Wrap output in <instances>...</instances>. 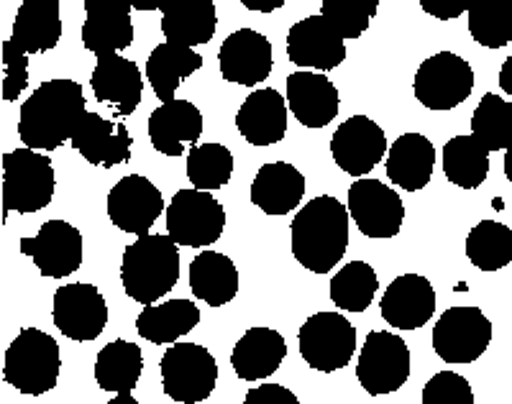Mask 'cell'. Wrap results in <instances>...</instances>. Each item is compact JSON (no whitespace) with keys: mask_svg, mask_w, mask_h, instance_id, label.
I'll use <instances>...</instances> for the list:
<instances>
[{"mask_svg":"<svg viewBox=\"0 0 512 404\" xmlns=\"http://www.w3.org/2000/svg\"><path fill=\"white\" fill-rule=\"evenodd\" d=\"M85 95L75 80H47L18 113V136L31 151H54L72 141L85 118Z\"/></svg>","mask_w":512,"mask_h":404,"instance_id":"obj_1","label":"cell"},{"mask_svg":"<svg viewBox=\"0 0 512 404\" xmlns=\"http://www.w3.org/2000/svg\"><path fill=\"white\" fill-rule=\"evenodd\" d=\"M349 208L320 195L292 218V256L313 274H328L349 249Z\"/></svg>","mask_w":512,"mask_h":404,"instance_id":"obj_2","label":"cell"},{"mask_svg":"<svg viewBox=\"0 0 512 404\" xmlns=\"http://www.w3.org/2000/svg\"><path fill=\"white\" fill-rule=\"evenodd\" d=\"M180 279V251L175 238L149 233L126 246L121 261V282L126 295L144 307L154 305L175 289Z\"/></svg>","mask_w":512,"mask_h":404,"instance_id":"obj_3","label":"cell"},{"mask_svg":"<svg viewBox=\"0 0 512 404\" xmlns=\"http://www.w3.org/2000/svg\"><path fill=\"white\" fill-rule=\"evenodd\" d=\"M59 369V346L52 335L39 328H24L11 341L3 361V379L16 392L41 397L57 387Z\"/></svg>","mask_w":512,"mask_h":404,"instance_id":"obj_4","label":"cell"},{"mask_svg":"<svg viewBox=\"0 0 512 404\" xmlns=\"http://www.w3.org/2000/svg\"><path fill=\"white\" fill-rule=\"evenodd\" d=\"M54 167L52 159L39 151L13 149L3 154V223L13 213L29 215L52 202Z\"/></svg>","mask_w":512,"mask_h":404,"instance_id":"obj_5","label":"cell"},{"mask_svg":"<svg viewBox=\"0 0 512 404\" xmlns=\"http://www.w3.org/2000/svg\"><path fill=\"white\" fill-rule=\"evenodd\" d=\"M162 387L169 399L180 404L205 402L218 381V364L213 353L198 343H175L162 356Z\"/></svg>","mask_w":512,"mask_h":404,"instance_id":"obj_6","label":"cell"},{"mask_svg":"<svg viewBox=\"0 0 512 404\" xmlns=\"http://www.w3.org/2000/svg\"><path fill=\"white\" fill-rule=\"evenodd\" d=\"M356 379L372 397L392 394L410 379V348L390 330H372L361 346Z\"/></svg>","mask_w":512,"mask_h":404,"instance_id":"obj_7","label":"cell"},{"mask_svg":"<svg viewBox=\"0 0 512 404\" xmlns=\"http://www.w3.org/2000/svg\"><path fill=\"white\" fill-rule=\"evenodd\" d=\"M226 228V210L210 192L180 190L167 208V236L177 246L205 249Z\"/></svg>","mask_w":512,"mask_h":404,"instance_id":"obj_8","label":"cell"},{"mask_svg":"<svg viewBox=\"0 0 512 404\" xmlns=\"http://www.w3.org/2000/svg\"><path fill=\"white\" fill-rule=\"evenodd\" d=\"M300 353L305 364L323 374L346 369L356 353V328L341 312H318L300 328Z\"/></svg>","mask_w":512,"mask_h":404,"instance_id":"obj_9","label":"cell"},{"mask_svg":"<svg viewBox=\"0 0 512 404\" xmlns=\"http://www.w3.org/2000/svg\"><path fill=\"white\" fill-rule=\"evenodd\" d=\"M474 90L472 64L454 52H441L425 59L415 72L413 93L425 108L454 110Z\"/></svg>","mask_w":512,"mask_h":404,"instance_id":"obj_10","label":"cell"},{"mask_svg":"<svg viewBox=\"0 0 512 404\" xmlns=\"http://www.w3.org/2000/svg\"><path fill=\"white\" fill-rule=\"evenodd\" d=\"M489 343L492 323L479 307H451L433 328V351L446 364H474Z\"/></svg>","mask_w":512,"mask_h":404,"instance_id":"obj_11","label":"cell"},{"mask_svg":"<svg viewBox=\"0 0 512 404\" xmlns=\"http://www.w3.org/2000/svg\"><path fill=\"white\" fill-rule=\"evenodd\" d=\"M349 215L367 238H392L405 220L402 197L379 179H356L349 187Z\"/></svg>","mask_w":512,"mask_h":404,"instance_id":"obj_12","label":"cell"},{"mask_svg":"<svg viewBox=\"0 0 512 404\" xmlns=\"http://www.w3.org/2000/svg\"><path fill=\"white\" fill-rule=\"evenodd\" d=\"M54 325L70 341H95L108 325V305L95 284H64L54 292Z\"/></svg>","mask_w":512,"mask_h":404,"instance_id":"obj_13","label":"cell"},{"mask_svg":"<svg viewBox=\"0 0 512 404\" xmlns=\"http://www.w3.org/2000/svg\"><path fill=\"white\" fill-rule=\"evenodd\" d=\"M21 254L34 261L41 277H70L82 266V233L67 220H47L34 238H21Z\"/></svg>","mask_w":512,"mask_h":404,"instance_id":"obj_14","label":"cell"},{"mask_svg":"<svg viewBox=\"0 0 512 404\" xmlns=\"http://www.w3.org/2000/svg\"><path fill=\"white\" fill-rule=\"evenodd\" d=\"M162 210V192L141 174H128L108 192V218L113 226L131 236H149Z\"/></svg>","mask_w":512,"mask_h":404,"instance_id":"obj_15","label":"cell"},{"mask_svg":"<svg viewBox=\"0 0 512 404\" xmlns=\"http://www.w3.org/2000/svg\"><path fill=\"white\" fill-rule=\"evenodd\" d=\"M331 156L346 174L364 179L387 156V136L372 118L351 116L331 136Z\"/></svg>","mask_w":512,"mask_h":404,"instance_id":"obj_16","label":"cell"},{"mask_svg":"<svg viewBox=\"0 0 512 404\" xmlns=\"http://www.w3.org/2000/svg\"><path fill=\"white\" fill-rule=\"evenodd\" d=\"M287 57L305 70L331 72L346 59V47L326 18L308 16L297 21L287 34Z\"/></svg>","mask_w":512,"mask_h":404,"instance_id":"obj_17","label":"cell"},{"mask_svg":"<svg viewBox=\"0 0 512 404\" xmlns=\"http://www.w3.org/2000/svg\"><path fill=\"white\" fill-rule=\"evenodd\" d=\"M379 312L397 330L423 328L436 312V289L420 274H402L384 289Z\"/></svg>","mask_w":512,"mask_h":404,"instance_id":"obj_18","label":"cell"},{"mask_svg":"<svg viewBox=\"0 0 512 404\" xmlns=\"http://www.w3.org/2000/svg\"><path fill=\"white\" fill-rule=\"evenodd\" d=\"M218 64L226 82L256 87L272 75V44L267 36L256 34L254 29H239L223 41Z\"/></svg>","mask_w":512,"mask_h":404,"instance_id":"obj_19","label":"cell"},{"mask_svg":"<svg viewBox=\"0 0 512 404\" xmlns=\"http://www.w3.org/2000/svg\"><path fill=\"white\" fill-rule=\"evenodd\" d=\"M287 105L305 128H326L338 116L341 95L326 75L300 70L287 77Z\"/></svg>","mask_w":512,"mask_h":404,"instance_id":"obj_20","label":"cell"},{"mask_svg":"<svg viewBox=\"0 0 512 404\" xmlns=\"http://www.w3.org/2000/svg\"><path fill=\"white\" fill-rule=\"evenodd\" d=\"M85 24H82V44L95 57H113L121 49L131 47L134 24H131V6L128 3H85Z\"/></svg>","mask_w":512,"mask_h":404,"instance_id":"obj_21","label":"cell"},{"mask_svg":"<svg viewBox=\"0 0 512 404\" xmlns=\"http://www.w3.org/2000/svg\"><path fill=\"white\" fill-rule=\"evenodd\" d=\"M93 95L100 103L116 108L121 118L131 116L141 103V93H144V80L136 67V62L113 54V57H100L95 64L93 77Z\"/></svg>","mask_w":512,"mask_h":404,"instance_id":"obj_22","label":"cell"},{"mask_svg":"<svg viewBox=\"0 0 512 404\" xmlns=\"http://www.w3.org/2000/svg\"><path fill=\"white\" fill-rule=\"evenodd\" d=\"M72 146L82 159L95 167L113 169L131 159V136L123 123H113L98 113H85L80 128L72 136Z\"/></svg>","mask_w":512,"mask_h":404,"instance_id":"obj_23","label":"cell"},{"mask_svg":"<svg viewBox=\"0 0 512 404\" xmlns=\"http://www.w3.org/2000/svg\"><path fill=\"white\" fill-rule=\"evenodd\" d=\"M236 128L251 146L280 144L287 133V100L274 87L254 90L236 113Z\"/></svg>","mask_w":512,"mask_h":404,"instance_id":"obj_24","label":"cell"},{"mask_svg":"<svg viewBox=\"0 0 512 404\" xmlns=\"http://www.w3.org/2000/svg\"><path fill=\"white\" fill-rule=\"evenodd\" d=\"M203 136V113L190 100L159 105L149 116V141L164 156H182L187 144H198Z\"/></svg>","mask_w":512,"mask_h":404,"instance_id":"obj_25","label":"cell"},{"mask_svg":"<svg viewBox=\"0 0 512 404\" xmlns=\"http://www.w3.org/2000/svg\"><path fill=\"white\" fill-rule=\"evenodd\" d=\"M384 167L392 185L400 190H423L431 182L433 167H436V146L420 133H405L390 146Z\"/></svg>","mask_w":512,"mask_h":404,"instance_id":"obj_26","label":"cell"},{"mask_svg":"<svg viewBox=\"0 0 512 404\" xmlns=\"http://www.w3.org/2000/svg\"><path fill=\"white\" fill-rule=\"evenodd\" d=\"M287 356V343L277 330L251 328L236 341L231 353V366L236 376L244 381L269 379L280 369Z\"/></svg>","mask_w":512,"mask_h":404,"instance_id":"obj_27","label":"cell"},{"mask_svg":"<svg viewBox=\"0 0 512 404\" xmlns=\"http://www.w3.org/2000/svg\"><path fill=\"white\" fill-rule=\"evenodd\" d=\"M305 195V177L287 162H269L251 182V202L267 215H287Z\"/></svg>","mask_w":512,"mask_h":404,"instance_id":"obj_28","label":"cell"},{"mask_svg":"<svg viewBox=\"0 0 512 404\" xmlns=\"http://www.w3.org/2000/svg\"><path fill=\"white\" fill-rule=\"evenodd\" d=\"M11 39L26 54L52 52L62 39V18L57 0H26L13 21Z\"/></svg>","mask_w":512,"mask_h":404,"instance_id":"obj_29","label":"cell"},{"mask_svg":"<svg viewBox=\"0 0 512 404\" xmlns=\"http://www.w3.org/2000/svg\"><path fill=\"white\" fill-rule=\"evenodd\" d=\"M200 323V310L192 300H167L162 305H149L139 312L136 330L144 341L154 346H175L182 335Z\"/></svg>","mask_w":512,"mask_h":404,"instance_id":"obj_30","label":"cell"},{"mask_svg":"<svg viewBox=\"0 0 512 404\" xmlns=\"http://www.w3.org/2000/svg\"><path fill=\"white\" fill-rule=\"evenodd\" d=\"M192 295L210 307H223L239 292V269L218 251H203L190 264Z\"/></svg>","mask_w":512,"mask_h":404,"instance_id":"obj_31","label":"cell"},{"mask_svg":"<svg viewBox=\"0 0 512 404\" xmlns=\"http://www.w3.org/2000/svg\"><path fill=\"white\" fill-rule=\"evenodd\" d=\"M200 67H203V57L195 54V49L177 47V44L164 41V44L154 47V52L146 59V77H149L154 95L162 100V105H167L177 100L175 93L182 80L195 75Z\"/></svg>","mask_w":512,"mask_h":404,"instance_id":"obj_32","label":"cell"},{"mask_svg":"<svg viewBox=\"0 0 512 404\" xmlns=\"http://www.w3.org/2000/svg\"><path fill=\"white\" fill-rule=\"evenodd\" d=\"M144 371V353L131 341H111L95 358V381L103 392L131 394Z\"/></svg>","mask_w":512,"mask_h":404,"instance_id":"obj_33","label":"cell"},{"mask_svg":"<svg viewBox=\"0 0 512 404\" xmlns=\"http://www.w3.org/2000/svg\"><path fill=\"white\" fill-rule=\"evenodd\" d=\"M218 13L213 3H185L162 8V34L169 44L192 49L208 44L216 34Z\"/></svg>","mask_w":512,"mask_h":404,"instance_id":"obj_34","label":"cell"},{"mask_svg":"<svg viewBox=\"0 0 512 404\" xmlns=\"http://www.w3.org/2000/svg\"><path fill=\"white\" fill-rule=\"evenodd\" d=\"M443 174L461 190H477L489 174V151L477 136H454L441 151Z\"/></svg>","mask_w":512,"mask_h":404,"instance_id":"obj_35","label":"cell"},{"mask_svg":"<svg viewBox=\"0 0 512 404\" xmlns=\"http://www.w3.org/2000/svg\"><path fill=\"white\" fill-rule=\"evenodd\" d=\"M466 256L482 272H500L512 261V231L497 220H482L466 236Z\"/></svg>","mask_w":512,"mask_h":404,"instance_id":"obj_36","label":"cell"},{"mask_svg":"<svg viewBox=\"0 0 512 404\" xmlns=\"http://www.w3.org/2000/svg\"><path fill=\"white\" fill-rule=\"evenodd\" d=\"M379 289L377 272L367 261H351L331 279V302L338 310L364 312L374 302Z\"/></svg>","mask_w":512,"mask_h":404,"instance_id":"obj_37","label":"cell"},{"mask_svg":"<svg viewBox=\"0 0 512 404\" xmlns=\"http://www.w3.org/2000/svg\"><path fill=\"white\" fill-rule=\"evenodd\" d=\"M233 154L223 144H200L192 146L187 154V179L192 190L213 192L221 190L231 182Z\"/></svg>","mask_w":512,"mask_h":404,"instance_id":"obj_38","label":"cell"},{"mask_svg":"<svg viewBox=\"0 0 512 404\" xmlns=\"http://www.w3.org/2000/svg\"><path fill=\"white\" fill-rule=\"evenodd\" d=\"M472 136H477L487 151H502L512 146V103L500 95L487 93L479 100L472 116Z\"/></svg>","mask_w":512,"mask_h":404,"instance_id":"obj_39","label":"cell"},{"mask_svg":"<svg viewBox=\"0 0 512 404\" xmlns=\"http://www.w3.org/2000/svg\"><path fill=\"white\" fill-rule=\"evenodd\" d=\"M469 31L477 44L502 49L512 41V0L469 8Z\"/></svg>","mask_w":512,"mask_h":404,"instance_id":"obj_40","label":"cell"},{"mask_svg":"<svg viewBox=\"0 0 512 404\" xmlns=\"http://www.w3.org/2000/svg\"><path fill=\"white\" fill-rule=\"evenodd\" d=\"M377 11V3H336V0H326L320 6V16L326 18L341 39H359L369 29V21L377 16Z\"/></svg>","mask_w":512,"mask_h":404,"instance_id":"obj_41","label":"cell"},{"mask_svg":"<svg viewBox=\"0 0 512 404\" xmlns=\"http://www.w3.org/2000/svg\"><path fill=\"white\" fill-rule=\"evenodd\" d=\"M423 404H474L472 384L454 371H438L425 384Z\"/></svg>","mask_w":512,"mask_h":404,"instance_id":"obj_42","label":"cell"},{"mask_svg":"<svg viewBox=\"0 0 512 404\" xmlns=\"http://www.w3.org/2000/svg\"><path fill=\"white\" fill-rule=\"evenodd\" d=\"M29 87V54L13 39L3 41V100L13 103Z\"/></svg>","mask_w":512,"mask_h":404,"instance_id":"obj_43","label":"cell"},{"mask_svg":"<svg viewBox=\"0 0 512 404\" xmlns=\"http://www.w3.org/2000/svg\"><path fill=\"white\" fill-rule=\"evenodd\" d=\"M244 404H300L295 392L282 384H259L246 392Z\"/></svg>","mask_w":512,"mask_h":404,"instance_id":"obj_44","label":"cell"},{"mask_svg":"<svg viewBox=\"0 0 512 404\" xmlns=\"http://www.w3.org/2000/svg\"><path fill=\"white\" fill-rule=\"evenodd\" d=\"M423 11L431 13L433 18H441V21H448V18H456V16H461V13H469V11H464V8H461V6L441 8V6H433V3H423Z\"/></svg>","mask_w":512,"mask_h":404,"instance_id":"obj_45","label":"cell"},{"mask_svg":"<svg viewBox=\"0 0 512 404\" xmlns=\"http://www.w3.org/2000/svg\"><path fill=\"white\" fill-rule=\"evenodd\" d=\"M500 87H502V93L510 95V98H512V54L505 59V64H502Z\"/></svg>","mask_w":512,"mask_h":404,"instance_id":"obj_46","label":"cell"},{"mask_svg":"<svg viewBox=\"0 0 512 404\" xmlns=\"http://www.w3.org/2000/svg\"><path fill=\"white\" fill-rule=\"evenodd\" d=\"M244 6L249 8V11H264V13H272V11H277V8L282 6V0H274V3H269V6H262V3H251V0H246Z\"/></svg>","mask_w":512,"mask_h":404,"instance_id":"obj_47","label":"cell"},{"mask_svg":"<svg viewBox=\"0 0 512 404\" xmlns=\"http://www.w3.org/2000/svg\"><path fill=\"white\" fill-rule=\"evenodd\" d=\"M108 404H141V402H136L134 394H116Z\"/></svg>","mask_w":512,"mask_h":404,"instance_id":"obj_48","label":"cell"},{"mask_svg":"<svg viewBox=\"0 0 512 404\" xmlns=\"http://www.w3.org/2000/svg\"><path fill=\"white\" fill-rule=\"evenodd\" d=\"M505 177L512 182V146L507 149V154H505Z\"/></svg>","mask_w":512,"mask_h":404,"instance_id":"obj_49","label":"cell"}]
</instances>
